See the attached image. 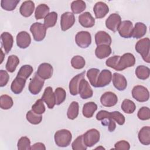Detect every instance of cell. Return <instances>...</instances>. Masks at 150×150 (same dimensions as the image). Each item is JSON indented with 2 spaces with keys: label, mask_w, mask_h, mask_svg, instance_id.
Returning <instances> with one entry per match:
<instances>
[{
  "label": "cell",
  "mask_w": 150,
  "mask_h": 150,
  "mask_svg": "<svg viewBox=\"0 0 150 150\" xmlns=\"http://www.w3.org/2000/svg\"><path fill=\"white\" fill-rule=\"evenodd\" d=\"M33 70V69L32 66L29 64L23 65L19 70L16 76L26 80L31 75Z\"/></svg>",
  "instance_id": "cell-39"
},
{
  "label": "cell",
  "mask_w": 150,
  "mask_h": 150,
  "mask_svg": "<svg viewBox=\"0 0 150 150\" xmlns=\"http://www.w3.org/2000/svg\"><path fill=\"white\" fill-rule=\"evenodd\" d=\"M112 80V73L107 70L104 69L99 74L96 83V87H104L108 85Z\"/></svg>",
  "instance_id": "cell-15"
},
{
  "label": "cell",
  "mask_w": 150,
  "mask_h": 150,
  "mask_svg": "<svg viewBox=\"0 0 150 150\" xmlns=\"http://www.w3.org/2000/svg\"><path fill=\"white\" fill-rule=\"evenodd\" d=\"M17 146L19 150L30 149V141L27 137H22L18 140Z\"/></svg>",
  "instance_id": "cell-46"
},
{
  "label": "cell",
  "mask_w": 150,
  "mask_h": 150,
  "mask_svg": "<svg viewBox=\"0 0 150 150\" xmlns=\"http://www.w3.org/2000/svg\"><path fill=\"white\" fill-rule=\"evenodd\" d=\"M42 99L45 102L49 109L53 108L56 104V99L54 93L53 92V90L51 87L49 86L45 88L42 97Z\"/></svg>",
  "instance_id": "cell-16"
},
{
  "label": "cell",
  "mask_w": 150,
  "mask_h": 150,
  "mask_svg": "<svg viewBox=\"0 0 150 150\" xmlns=\"http://www.w3.org/2000/svg\"><path fill=\"white\" fill-rule=\"evenodd\" d=\"M57 13L56 12L49 13L44 19V25L46 28L53 27L57 22Z\"/></svg>",
  "instance_id": "cell-36"
},
{
  "label": "cell",
  "mask_w": 150,
  "mask_h": 150,
  "mask_svg": "<svg viewBox=\"0 0 150 150\" xmlns=\"http://www.w3.org/2000/svg\"><path fill=\"white\" fill-rule=\"evenodd\" d=\"M78 93L83 99L89 98L93 95V91L91 88L88 82L84 78L82 79L80 81Z\"/></svg>",
  "instance_id": "cell-10"
},
{
  "label": "cell",
  "mask_w": 150,
  "mask_h": 150,
  "mask_svg": "<svg viewBox=\"0 0 150 150\" xmlns=\"http://www.w3.org/2000/svg\"><path fill=\"white\" fill-rule=\"evenodd\" d=\"M121 107L122 110L126 114H132L136 109L135 103L129 99L124 100L122 102Z\"/></svg>",
  "instance_id": "cell-35"
},
{
  "label": "cell",
  "mask_w": 150,
  "mask_h": 150,
  "mask_svg": "<svg viewBox=\"0 0 150 150\" xmlns=\"http://www.w3.org/2000/svg\"><path fill=\"white\" fill-rule=\"evenodd\" d=\"M32 110L36 114L41 115L43 114L45 111V106L43 103V100L39 99L32 106Z\"/></svg>",
  "instance_id": "cell-47"
},
{
  "label": "cell",
  "mask_w": 150,
  "mask_h": 150,
  "mask_svg": "<svg viewBox=\"0 0 150 150\" xmlns=\"http://www.w3.org/2000/svg\"><path fill=\"white\" fill-rule=\"evenodd\" d=\"M132 97L139 102L147 101L149 98L148 90L144 86L137 85L134 87L132 90Z\"/></svg>",
  "instance_id": "cell-6"
},
{
  "label": "cell",
  "mask_w": 150,
  "mask_h": 150,
  "mask_svg": "<svg viewBox=\"0 0 150 150\" xmlns=\"http://www.w3.org/2000/svg\"><path fill=\"white\" fill-rule=\"evenodd\" d=\"M110 118L114 120L120 125H122L125 123V117L120 112L115 111L112 112H109L108 117L107 118Z\"/></svg>",
  "instance_id": "cell-44"
},
{
  "label": "cell",
  "mask_w": 150,
  "mask_h": 150,
  "mask_svg": "<svg viewBox=\"0 0 150 150\" xmlns=\"http://www.w3.org/2000/svg\"><path fill=\"white\" fill-rule=\"evenodd\" d=\"M75 23V17L73 13L66 12L61 15L60 26L63 31L69 29Z\"/></svg>",
  "instance_id": "cell-9"
},
{
  "label": "cell",
  "mask_w": 150,
  "mask_h": 150,
  "mask_svg": "<svg viewBox=\"0 0 150 150\" xmlns=\"http://www.w3.org/2000/svg\"><path fill=\"white\" fill-rule=\"evenodd\" d=\"M54 138L56 145L59 147H67L71 142L72 135L70 131L62 129L56 132Z\"/></svg>",
  "instance_id": "cell-2"
},
{
  "label": "cell",
  "mask_w": 150,
  "mask_h": 150,
  "mask_svg": "<svg viewBox=\"0 0 150 150\" xmlns=\"http://www.w3.org/2000/svg\"><path fill=\"white\" fill-rule=\"evenodd\" d=\"M71 147L73 150H86L87 146L83 142V135H79L76 138L71 144Z\"/></svg>",
  "instance_id": "cell-45"
},
{
  "label": "cell",
  "mask_w": 150,
  "mask_h": 150,
  "mask_svg": "<svg viewBox=\"0 0 150 150\" xmlns=\"http://www.w3.org/2000/svg\"><path fill=\"white\" fill-rule=\"evenodd\" d=\"M99 74L100 70L96 68H91L88 70L87 72V77L88 79L90 84L94 87H96V83Z\"/></svg>",
  "instance_id": "cell-37"
},
{
  "label": "cell",
  "mask_w": 150,
  "mask_h": 150,
  "mask_svg": "<svg viewBox=\"0 0 150 150\" xmlns=\"http://www.w3.org/2000/svg\"><path fill=\"white\" fill-rule=\"evenodd\" d=\"M31 150H37V149H40V150H45L46 147L44 145V144L42 142H37L34 144L32 146L30 147Z\"/></svg>",
  "instance_id": "cell-54"
},
{
  "label": "cell",
  "mask_w": 150,
  "mask_h": 150,
  "mask_svg": "<svg viewBox=\"0 0 150 150\" xmlns=\"http://www.w3.org/2000/svg\"><path fill=\"white\" fill-rule=\"evenodd\" d=\"M49 11L50 8L47 5L45 4H39L35 9V17L36 20L45 18L49 13Z\"/></svg>",
  "instance_id": "cell-30"
},
{
  "label": "cell",
  "mask_w": 150,
  "mask_h": 150,
  "mask_svg": "<svg viewBox=\"0 0 150 150\" xmlns=\"http://www.w3.org/2000/svg\"><path fill=\"white\" fill-rule=\"evenodd\" d=\"M1 56H2V59H1V64L3 62V58H4V55H3V52H2V49H1Z\"/></svg>",
  "instance_id": "cell-55"
},
{
  "label": "cell",
  "mask_w": 150,
  "mask_h": 150,
  "mask_svg": "<svg viewBox=\"0 0 150 150\" xmlns=\"http://www.w3.org/2000/svg\"><path fill=\"white\" fill-rule=\"evenodd\" d=\"M135 74L138 79L143 80H146L149 77L150 70L149 67L145 66L140 65L136 68Z\"/></svg>",
  "instance_id": "cell-33"
},
{
  "label": "cell",
  "mask_w": 150,
  "mask_h": 150,
  "mask_svg": "<svg viewBox=\"0 0 150 150\" xmlns=\"http://www.w3.org/2000/svg\"><path fill=\"white\" fill-rule=\"evenodd\" d=\"M135 63V58L134 56L131 53H124L120 56L115 70L122 71L126 68L133 66Z\"/></svg>",
  "instance_id": "cell-3"
},
{
  "label": "cell",
  "mask_w": 150,
  "mask_h": 150,
  "mask_svg": "<svg viewBox=\"0 0 150 150\" xmlns=\"http://www.w3.org/2000/svg\"><path fill=\"white\" fill-rule=\"evenodd\" d=\"M13 104V100L8 95L4 94L0 97V107L3 110L10 109Z\"/></svg>",
  "instance_id": "cell-38"
},
{
  "label": "cell",
  "mask_w": 150,
  "mask_h": 150,
  "mask_svg": "<svg viewBox=\"0 0 150 150\" xmlns=\"http://www.w3.org/2000/svg\"><path fill=\"white\" fill-rule=\"evenodd\" d=\"M109 112L105 110L100 111L96 115V119L98 121H102L105 118H107L108 117Z\"/></svg>",
  "instance_id": "cell-53"
},
{
  "label": "cell",
  "mask_w": 150,
  "mask_h": 150,
  "mask_svg": "<svg viewBox=\"0 0 150 150\" xmlns=\"http://www.w3.org/2000/svg\"><path fill=\"white\" fill-rule=\"evenodd\" d=\"M45 80L41 79L36 73L29 84V90L31 94L36 95L40 92L43 87Z\"/></svg>",
  "instance_id": "cell-8"
},
{
  "label": "cell",
  "mask_w": 150,
  "mask_h": 150,
  "mask_svg": "<svg viewBox=\"0 0 150 150\" xmlns=\"http://www.w3.org/2000/svg\"><path fill=\"white\" fill-rule=\"evenodd\" d=\"M47 28L44 25L40 22H35L33 23L30 28V31L31 32L33 39L35 41L40 42L43 40L46 34Z\"/></svg>",
  "instance_id": "cell-4"
},
{
  "label": "cell",
  "mask_w": 150,
  "mask_h": 150,
  "mask_svg": "<svg viewBox=\"0 0 150 150\" xmlns=\"http://www.w3.org/2000/svg\"><path fill=\"white\" fill-rule=\"evenodd\" d=\"M97 109V105L94 102H87L83 105V115L86 118H91Z\"/></svg>",
  "instance_id": "cell-29"
},
{
  "label": "cell",
  "mask_w": 150,
  "mask_h": 150,
  "mask_svg": "<svg viewBox=\"0 0 150 150\" xmlns=\"http://www.w3.org/2000/svg\"><path fill=\"white\" fill-rule=\"evenodd\" d=\"M120 58V56H114L110 57L107 59L105 62V64L108 67H110L115 70Z\"/></svg>",
  "instance_id": "cell-49"
},
{
  "label": "cell",
  "mask_w": 150,
  "mask_h": 150,
  "mask_svg": "<svg viewBox=\"0 0 150 150\" xmlns=\"http://www.w3.org/2000/svg\"><path fill=\"white\" fill-rule=\"evenodd\" d=\"M111 52L112 50L110 46L103 45L97 46L95 50V54L97 58L103 59L109 56L111 54Z\"/></svg>",
  "instance_id": "cell-27"
},
{
  "label": "cell",
  "mask_w": 150,
  "mask_h": 150,
  "mask_svg": "<svg viewBox=\"0 0 150 150\" xmlns=\"http://www.w3.org/2000/svg\"><path fill=\"white\" fill-rule=\"evenodd\" d=\"M79 22L84 28H91L95 24V19L89 12H85L79 16Z\"/></svg>",
  "instance_id": "cell-23"
},
{
  "label": "cell",
  "mask_w": 150,
  "mask_h": 150,
  "mask_svg": "<svg viewBox=\"0 0 150 150\" xmlns=\"http://www.w3.org/2000/svg\"><path fill=\"white\" fill-rule=\"evenodd\" d=\"M86 8V2L81 0L74 1L71 4V9L73 13L78 14L84 11Z\"/></svg>",
  "instance_id": "cell-34"
},
{
  "label": "cell",
  "mask_w": 150,
  "mask_h": 150,
  "mask_svg": "<svg viewBox=\"0 0 150 150\" xmlns=\"http://www.w3.org/2000/svg\"><path fill=\"white\" fill-rule=\"evenodd\" d=\"M35 9V4L32 1H24L20 6L19 12L22 16L29 17L32 15Z\"/></svg>",
  "instance_id": "cell-24"
},
{
  "label": "cell",
  "mask_w": 150,
  "mask_h": 150,
  "mask_svg": "<svg viewBox=\"0 0 150 150\" xmlns=\"http://www.w3.org/2000/svg\"><path fill=\"white\" fill-rule=\"evenodd\" d=\"M83 135V142L87 147L94 146L99 141L100 138V132L95 128L88 130Z\"/></svg>",
  "instance_id": "cell-5"
},
{
  "label": "cell",
  "mask_w": 150,
  "mask_h": 150,
  "mask_svg": "<svg viewBox=\"0 0 150 150\" xmlns=\"http://www.w3.org/2000/svg\"><path fill=\"white\" fill-rule=\"evenodd\" d=\"M93 11L95 16L97 19L103 18L109 12L108 5L103 2H97L94 6Z\"/></svg>",
  "instance_id": "cell-19"
},
{
  "label": "cell",
  "mask_w": 150,
  "mask_h": 150,
  "mask_svg": "<svg viewBox=\"0 0 150 150\" xmlns=\"http://www.w3.org/2000/svg\"><path fill=\"white\" fill-rule=\"evenodd\" d=\"M75 42L81 48H87L91 43V36L87 31H80L75 36Z\"/></svg>",
  "instance_id": "cell-7"
},
{
  "label": "cell",
  "mask_w": 150,
  "mask_h": 150,
  "mask_svg": "<svg viewBox=\"0 0 150 150\" xmlns=\"http://www.w3.org/2000/svg\"><path fill=\"white\" fill-rule=\"evenodd\" d=\"M107 120H108V121H107L106 118L103 120L101 123L103 125L108 126V129L110 132H113L116 128L115 121L110 118H107Z\"/></svg>",
  "instance_id": "cell-51"
},
{
  "label": "cell",
  "mask_w": 150,
  "mask_h": 150,
  "mask_svg": "<svg viewBox=\"0 0 150 150\" xmlns=\"http://www.w3.org/2000/svg\"><path fill=\"white\" fill-rule=\"evenodd\" d=\"M9 76L8 72L4 70H0V86L1 87L6 86L9 81Z\"/></svg>",
  "instance_id": "cell-50"
},
{
  "label": "cell",
  "mask_w": 150,
  "mask_h": 150,
  "mask_svg": "<svg viewBox=\"0 0 150 150\" xmlns=\"http://www.w3.org/2000/svg\"><path fill=\"white\" fill-rule=\"evenodd\" d=\"M130 148V145L129 144L125 141V140H121L114 145V149H125L128 150Z\"/></svg>",
  "instance_id": "cell-52"
},
{
  "label": "cell",
  "mask_w": 150,
  "mask_h": 150,
  "mask_svg": "<svg viewBox=\"0 0 150 150\" xmlns=\"http://www.w3.org/2000/svg\"><path fill=\"white\" fill-rule=\"evenodd\" d=\"M31 43V38L30 35L26 31L19 32L16 36L17 46L21 49L27 48Z\"/></svg>",
  "instance_id": "cell-17"
},
{
  "label": "cell",
  "mask_w": 150,
  "mask_h": 150,
  "mask_svg": "<svg viewBox=\"0 0 150 150\" xmlns=\"http://www.w3.org/2000/svg\"><path fill=\"white\" fill-rule=\"evenodd\" d=\"M138 118L141 120H148L150 118V110L148 107H141L137 114Z\"/></svg>",
  "instance_id": "cell-48"
},
{
  "label": "cell",
  "mask_w": 150,
  "mask_h": 150,
  "mask_svg": "<svg viewBox=\"0 0 150 150\" xmlns=\"http://www.w3.org/2000/svg\"><path fill=\"white\" fill-rule=\"evenodd\" d=\"M19 1V0H1V6L5 11H12L16 8Z\"/></svg>",
  "instance_id": "cell-41"
},
{
  "label": "cell",
  "mask_w": 150,
  "mask_h": 150,
  "mask_svg": "<svg viewBox=\"0 0 150 150\" xmlns=\"http://www.w3.org/2000/svg\"><path fill=\"white\" fill-rule=\"evenodd\" d=\"M56 104L60 105L63 103L66 97V91L62 87H57L54 91Z\"/></svg>",
  "instance_id": "cell-43"
},
{
  "label": "cell",
  "mask_w": 150,
  "mask_h": 150,
  "mask_svg": "<svg viewBox=\"0 0 150 150\" xmlns=\"http://www.w3.org/2000/svg\"><path fill=\"white\" fill-rule=\"evenodd\" d=\"M121 23V18L117 13L111 14L105 21V26L110 30L115 32L117 31Z\"/></svg>",
  "instance_id": "cell-12"
},
{
  "label": "cell",
  "mask_w": 150,
  "mask_h": 150,
  "mask_svg": "<svg viewBox=\"0 0 150 150\" xmlns=\"http://www.w3.org/2000/svg\"><path fill=\"white\" fill-rule=\"evenodd\" d=\"M95 42L97 46L106 45L110 46L112 39L110 35L105 31L100 30L95 35Z\"/></svg>",
  "instance_id": "cell-21"
},
{
  "label": "cell",
  "mask_w": 150,
  "mask_h": 150,
  "mask_svg": "<svg viewBox=\"0 0 150 150\" xmlns=\"http://www.w3.org/2000/svg\"><path fill=\"white\" fill-rule=\"evenodd\" d=\"M100 102L104 107H113L117 103L118 97L115 93L111 91H107L101 96Z\"/></svg>",
  "instance_id": "cell-13"
},
{
  "label": "cell",
  "mask_w": 150,
  "mask_h": 150,
  "mask_svg": "<svg viewBox=\"0 0 150 150\" xmlns=\"http://www.w3.org/2000/svg\"><path fill=\"white\" fill-rule=\"evenodd\" d=\"M112 83L114 86L119 91H124L127 86V81L125 77L118 73L113 74Z\"/></svg>",
  "instance_id": "cell-20"
},
{
  "label": "cell",
  "mask_w": 150,
  "mask_h": 150,
  "mask_svg": "<svg viewBox=\"0 0 150 150\" xmlns=\"http://www.w3.org/2000/svg\"><path fill=\"white\" fill-rule=\"evenodd\" d=\"M53 72V69L52 66L48 63H41L37 70V74L42 79L47 80L50 79Z\"/></svg>",
  "instance_id": "cell-11"
},
{
  "label": "cell",
  "mask_w": 150,
  "mask_h": 150,
  "mask_svg": "<svg viewBox=\"0 0 150 150\" xmlns=\"http://www.w3.org/2000/svg\"><path fill=\"white\" fill-rule=\"evenodd\" d=\"M133 24L130 21H122L118 29L120 35L124 38H130L132 37Z\"/></svg>",
  "instance_id": "cell-14"
},
{
  "label": "cell",
  "mask_w": 150,
  "mask_h": 150,
  "mask_svg": "<svg viewBox=\"0 0 150 150\" xmlns=\"http://www.w3.org/2000/svg\"><path fill=\"white\" fill-rule=\"evenodd\" d=\"M2 46L4 47V51L6 53H8L12 46L13 43V38L12 35L9 32H3L1 35Z\"/></svg>",
  "instance_id": "cell-22"
},
{
  "label": "cell",
  "mask_w": 150,
  "mask_h": 150,
  "mask_svg": "<svg viewBox=\"0 0 150 150\" xmlns=\"http://www.w3.org/2000/svg\"><path fill=\"white\" fill-rule=\"evenodd\" d=\"M135 50L145 62L150 63V40L148 38L138 40L135 45Z\"/></svg>",
  "instance_id": "cell-1"
},
{
  "label": "cell",
  "mask_w": 150,
  "mask_h": 150,
  "mask_svg": "<svg viewBox=\"0 0 150 150\" xmlns=\"http://www.w3.org/2000/svg\"><path fill=\"white\" fill-rule=\"evenodd\" d=\"M85 71L77 74L70 80L69 83V91L72 96H76L78 94L79 86L80 80L84 77Z\"/></svg>",
  "instance_id": "cell-18"
},
{
  "label": "cell",
  "mask_w": 150,
  "mask_h": 150,
  "mask_svg": "<svg viewBox=\"0 0 150 150\" xmlns=\"http://www.w3.org/2000/svg\"><path fill=\"white\" fill-rule=\"evenodd\" d=\"M26 118L28 122L33 125L39 124L42 120V116L35 113L32 110L28 111L26 115Z\"/></svg>",
  "instance_id": "cell-40"
},
{
  "label": "cell",
  "mask_w": 150,
  "mask_h": 150,
  "mask_svg": "<svg viewBox=\"0 0 150 150\" xmlns=\"http://www.w3.org/2000/svg\"><path fill=\"white\" fill-rule=\"evenodd\" d=\"M19 63V59L16 55H11L8 57L6 63V69L10 73H13Z\"/></svg>",
  "instance_id": "cell-31"
},
{
  "label": "cell",
  "mask_w": 150,
  "mask_h": 150,
  "mask_svg": "<svg viewBox=\"0 0 150 150\" xmlns=\"http://www.w3.org/2000/svg\"><path fill=\"white\" fill-rule=\"evenodd\" d=\"M79 103L76 101H73L69 105L67 112V116L70 120H74L79 115Z\"/></svg>",
  "instance_id": "cell-32"
},
{
  "label": "cell",
  "mask_w": 150,
  "mask_h": 150,
  "mask_svg": "<svg viewBox=\"0 0 150 150\" xmlns=\"http://www.w3.org/2000/svg\"><path fill=\"white\" fill-rule=\"evenodd\" d=\"M146 26L142 22H137L133 28L132 37L135 39H139L143 37L146 32Z\"/></svg>",
  "instance_id": "cell-28"
},
{
  "label": "cell",
  "mask_w": 150,
  "mask_h": 150,
  "mask_svg": "<svg viewBox=\"0 0 150 150\" xmlns=\"http://www.w3.org/2000/svg\"><path fill=\"white\" fill-rule=\"evenodd\" d=\"M138 137L142 144L149 145L150 144V127L149 126L143 127L139 130Z\"/></svg>",
  "instance_id": "cell-26"
},
{
  "label": "cell",
  "mask_w": 150,
  "mask_h": 150,
  "mask_svg": "<svg viewBox=\"0 0 150 150\" xmlns=\"http://www.w3.org/2000/svg\"><path fill=\"white\" fill-rule=\"evenodd\" d=\"M26 84V79L19 77H16L11 86V91L16 94H20L23 90Z\"/></svg>",
  "instance_id": "cell-25"
},
{
  "label": "cell",
  "mask_w": 150,
  "mask_h": 150,
  "mask_svg": "<svg viewBox=\"0 0 150 150\" xmlns=\"http://www.w3.org/2000/svg\"><path fill=\"white\" fill-rule=\"evenodd\" d=\"M71 64L75 69H81L84 67L86 62L82 56L77 55L72 57L71 60Z\"/></svg>",
  "instance_id": "cell-42"
}]
</instances>
